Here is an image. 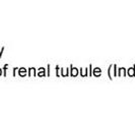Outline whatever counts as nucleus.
<instances>
[{"label": "nucleus", "instance_id": "obj_1", "mask_svg": "<svg viewBox=\"0 0 135 122\" xmlns=\"http://www.w3.org/2000/svg\"><path fill=\"white\" fill-rule=\"evenodd\" d=\"M0 74H1V70H0Z\"/></svg>", "mask_w": 135, "mask_h": 122}]
</instances>
